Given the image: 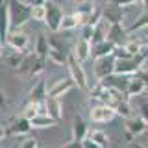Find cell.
Returning <instances> with one entry per match:
<instances>
[{
  "label": "cell",
  "mask_w": 148,
  "mask_h": 148,
  "mask_svg": "<svg viewBox=\"0 0 148 148\" xmlns=\"http://www.w3.org/2000/svg\"><path fill=\"white\" fill-rule=\"evenodd\" d=\"M9 18H11V30H21L32 18V6L22 0H8Z\"/></svg>",
  "instance_id": "1"
},
{
  "label": "cell",
  "mask_w": 148,
  "mask_h": 148,
  "mask_svg": "<svg viewBox=\"0 0 148 148\" xmlns=\"http://www.w3.org/2000/svg\"><path fill=\"white\" fill-rule=\"evenodd\" d=\"M17 72L22 74V76L37 78L39 74L45 72V61H43V58H39L35 52L24 54V59H22V63H21V67H18Z\"/></svg>",
  "instance_id": "2"
},
{
  "label": "cell",
  "mask_w": 148,
  "mask_h": 148,
  "mask_svg": "<svg viewBox=\"0 0 148 148\" xmlns=\"http://www.w3.org/2000/svg\"><path fill=\"white\" fill-rule=\"evenodd\" d=\"M67 67H69V74H71L69 78L74 82V85H76L78 89H87V85H89V82H87V74H85L82 63L76 59L74 54L67 56Z\"/></svg>",
  "instance_id": "3"
},
{
  "label": "cell",
  "mask_w": 148,
  "mask_h": 148,
  "mask_svg": "<svg viewBox=\"0 0 148 148\" xmlns=\"http://www.w3.org/2000/svg\"><path fill=\"white\" fill-rule=\"evenodd\" d=\"M146 130H148V124L141 115L139 117H130L124 120V137H126V141H133L135 137L143 135Z\"/></svg>",
  "instance_id": "4"
},
{
  "label": "cell",
  "mask_w": 148,
  "mask_h": 148,
  "mask_svg": "<svg viewBox=\"0 0 148 148\" xmlns=\"http://www.w3.org/2000/svg\"><path fill=\"white\" fill-rule=\"evenodd\" d=\"M6 46H9L11 50L21 54H28V46H30V37L26 32L22 30H11L6 39Z\"/></svg>",
  "instance_id": "5"
},
{
  "label": "cell",
  "mask_w": 148,
  "mask_h": 148,
  "mask_svg": "<svg viewBox=\"0 0 148 148\" xmlns=\"http://www.w3.org/2000/svg\"><path fill=\"white\" fill-rule=\"evenodd\" d=\"M63 18H65V13H63V9L59 8L58 4L46 2V18H45V22H46V26H48V30L59 32L61 30Z\"/></svg>",
  "instance_id": "6"
},
{
  "label": "cell",
  "mask_w": 148,
  "mask_h": 148,
  "mask_svg": "<svg viewBox=\"0 0 148 148\" xmlns=\"http://www.w3.org/2000/svg\"><path fill=\"white\" fill-rule=\"evenodd\" d=\"M115 63H117V58L115 56H106V58L95 59V67H92V72L98 80H104V78L115 74Z\"/></svg>",
  "instance_id": "7"
},
{
  "label": "cell",
  "mask_w": 148,
  "mask_h": 148,
  "mask_svg": "<svg viewBox=\"0 0 148 148\" xmlns=\"http://www.w3.org/2000/svg\"><path fill=\"white\" fill-rule=\"evenodd\" d=\"M89 117H91L92 122H96V124H108L117 117V113H115V109L108 104H96L95 108L91 109Z\"/></svg>",
  "instance_id": "8"
},
{
  "label": "cell",
  "mask_w": 148,
  "mask_h": 148,
  "mask_svg": "<svg viewBox=\"0 0 148 148\" xmlns=\"http://www.w3.org/2000/svg\"><path fill=\"white\" fill-rule=\"evenodd\" d=\"M139 69H143V65L135 58L117 59V63H115V74H120V76H135Z\"/></svg>",
  "instance_id": "9"
},
{
  "label": "cell",
  "mask_w": 148,
  "mask_h": 148,
  "mask_svg": "<svg viewBox=\"0 0 148 148\" xmlns=\"http://www.w3.org/2000/svg\"><path fill=\"white\" fill-rule=\"evenodd\" d=\"M72 87H76V85H74V82L71 78H61V80L54 82L52 85L48 87V96L50 98H61V96L67 95Z\"/></svg>",
  "instance_id": "10"
},
{
  "label": "cell",
  "mask_w": 148,
  "mask_h": 148,
  "mask_svg": "<svg viewBox=\"0 0 148 148\" xmlns=\"http://www.w3.org/2000/svg\"><path fill=\"white\" fill-rule=\"evenodd\" d=\"M9 32H11V18H9V8L6 0V2H0V41L6 43Z\"/></svg>",
  "instance_id": "11"
},
{
  "label": "cell",
  "mask_w": 148,
  "mask_h": 148,
  "mask_svg": "<svg viewBox=\"0 0 148 148\" xmlns=\"http://www.w3.org/2000/svg\"><path fill=\"white\" fill-rule=\"evenodd\" d=\"M132 76H120V74H111V76L104 78V80H98L104 87L108 89H113V91H126L128 87V82Z\"/></svg>",
  "instance_id": "12"
},
{
  "label": "cell",
  "mask_w": 148,
  "mask_h": 148,
  "mask_svg": "<svg viewBox=\"0 0 148 148\" xmlns=\"http://www.w3.org/2000/svg\"><path fill=\"white\" fill-rule=\"evenodd\" d=\"M6 130H8V135H28L30 130H32V122H30V119H26V117L21 115V117H17L9 124V128H6Z\"/></svg>",
  "instance_id": "13"
},
{
  "label": "cell",
  "mask_w": 148,
  "mask_h": 148,
  "mask_svg": "<svg viewBox=\"0 0 148 148\" xmlns=\"http://www.w3.org/2000/svg\"><path fill=\"white\" fill-rule=\"evenodd\" d=\"M67 56L63 50V46L59 41L50 39V52H48V59H52V63L56 65H67Z\"/></svg>",
  "instance_id": "14"
},
{
  "label": "cell",
  "mask_w": 148,
  "mask_h": 148,
  "mask_svg": "<svg viewBox=\"0 0 148 148\" xmlns=\"http://www.w3.org/2000/svg\"><path fill=\"white\" fill-rule=\"evenodd\" d=\"M46 98H48V87L45 85L43 80H37L35 85L32 87L30 91V96H28V102H34V104H41V102H45Z\"/></svg>",
  "instance_id": "15"
},
{
  "label": "cell",
  "mask_w": 148,
  "mask_h": 148,
  "mask_svg": "<svg viewBox=\"0 0 148 148\" xmlns=\"http://www.w3.org/2000/svg\"><path fill=\"white\" fill-rule=\"evenodd\" d=\"M128 30L124 28L122 24H111L109 26V32H108V41H111V43L115 45H124L128 41Z\"/></svg>",
  "instance_id": "16"
},
{
  "label": "cell",
  "mask_w": 148,
  "mask_h": 148,
  "mask_svg": "<svg viewBox=\"0 0 148 148\" xmlns=\"http://www.w3.org/2000/svg\"><path fill=\"white\" fill-rule=\"evenodd\" d=\"M115 48H117V45L106 39L104 43H100V45H95V46H92V50H91V58L100 59V58H106V56H113Z\"/></svg>",
  "instance_id": "17"
},
{
  "label": "cell",
  "mask_w": 148,
  "mask_h": 148,
  "mask_svg": "<svg viewBox=\"0 0 148 148\" xmlns=\"http://www.w3.org/2000/svg\"><path fill=\"white\" fill-rule=\"evenodd\" d=\"M91 50H92V45L89 43V41L80 39L76 43V46H74V56H76V59L80 63H85L87 59L91 58Z\"/></svg>",
  "instance_id": "18"
},
{
  "label": "cell",
  "mask_w": 148,
  "mask_h": 148,
  "mask_svg": "<svg viewBox=\"0 0 148 148\" xmlns=\"http://www.w3.org/2000/svg\"><path fill=\"white\" fill-rule=\"evenodd\" d=\"M122 8H117V6H109L108 9L102 11V18L108 21L109 24H122L124 21V13L120 11Z\"/></svg>",
  "instance_id": "19"
},
{
  "label": "cell",
  "mask_w": 148,
  "mask_h": 148,
  "mask_svg": "<svg viewBox=\"0 0 148 148\" xmlns=\"http://www.w3.org/2000/svg\"><path fill=\"white\" fill-rule=\"evenodd\" d=\"M87 133H89V126L85 124V120H83L80 115H76V117H74V124H72V139L83 141V139L87 137Z\"/></svg>",
  "instance_id": "20"
},
{
  "label": "cell",
  "mask_w": 148,
  "mask_h": 148,
  "mask_svg": "<svg viewBox=\"0 0 148 148\" xmlns=\"http://www.w3.org/2000/svg\"><path fill=\"white\" fill-rule=\"evenodd\" d=\"M146 91V85L143 83V80L139 76H132L128 82V87H126V95L132 98V96H141L143 92Z\"/></svg>",
  "instance_id": "21"
},
{
  "label": "cell",
  "mask_w": 148,
  "mask_h": 148,
  "mask_svg": "<svg viewBox=\"0 0 148 148\" xmlns=\"http://www.w3.org/2000/svg\"><path fill=\"white\" fill-rule=\"evenodd\" d=\"M45 104H46V111H48V117H52L54 120H61L63 117V109H61V102H59V98H46L45 100Z\"/></svg>",
  "instance_id": "22"
},
{
  "label": "cell",
  "mask_w": 148,
  "mask_h": 148,
  "mask_svg": "<svg viewBox=\"0 0 148 148\" xmlns=\"http://www.w3.org/2000/svg\"><path fill=\"white\" fill-rule=\"evenodd\" d=\"M111 108L115 109V113L122 119H130L132 117V106L128 104V98H120V100H115L111 102Z\"/></svg>",
  "instance_id": "23"
},
{
  "label": "cell",
  "mask_w": 148,
  "mask_h": 148,
  "mask_svg": "<svg viewBox=\"0 0 148 148\" xmlns=\"http://www.w3.org/2000/svg\"><path fill=\"white\" fill-rule=\"evenodd\" d=\"M48 52H50V39L45 37L43 34H39L35 39V54L45 59V58H48Z\"/></svg>",
  "instance_id": "24"
},
{
  "label": "cell",
  "mask_w": 148,
  "mask_h": 148,
  "mask_svg": "<svg viewBox=\"0 0 148 148\" xmlns=\"http://www.w3.org/2000/svg\"><path fill=\"white\" fill-rule=\"evenodd\" d=\"M30 122H32V128H39V130H43V128H52L58 124V120H54L52 117H48V115H35L34 119H30Z\"/></svg>",
  "instance_id": "25"
},
{
  "label": "cell",
  "mask_w": 148,
  "mask_h": 148,
  "mask_svg": "<svg viewBox=\"0 0 148 148\" xmlns=\"http://www.w3.org/2000/svg\"><path fill=\"white\" fill-rule=\"evenodd\" d=\"M143 28H148V9L145 13H141V15L137 17V21L132 22V26L126 28V30H128V34H135V32L143 30Z\"/></svg>",
  "instance_id": "26"
},
{
  "label": "cell",
  "mask_w": 148,
  "mask_h": 148,
  "mask_svg": "<svg viewBox=\"0 0 148 148\" xmlns=\"http://www.w3.org/2000/svg\"><path fill=\"white\" fill-rule=\"evenodd\" d=\"M87 137L92 139L95 143H98V145H102L104 148H108V146H109V137H108V133H104L102 130H89Z\"/></svg>",
  "instance_id": "27"
},
{
  "label": "cell",
  "mask_w": 148,
  "mask_h": 148,
  "mask_svg": "<svg viewBox=\"0 0 148 148\" xmlns=\"http://www.w3.org/2000/svg\"><path fill=\"white\" fill-rule=\"evenodd\" d=\"M95 9H96V6L91 2V0H83V2H80L76 8H74V13H80V15L87 17V15H91Z\"/></svg>",
  "instance_id": "28"
},
{
  "label": "cell",
  "mask_w": 148,
  "mask_h": 148,
  "mask_svg": "<svg viewBox=\"0 0 148 148\" xmlns=\"http://www.w3.org/2000/svg\"><path fill=\"white\" fill-rule=\"evenodd\" d=\"M22 59H24V54L15 52V50H11V54H8V56H6V63L9 65V67H13L15 71H18V67H21Z\"/></svg>",
  "instance_id": "29"
},
{
  "label": "cell",
  "mask_w": 148,
  "mask_h": 148,
  "mask_svg": "<svg viewBox=\"0 0 148 148\" xmlns=\"http://www.w3.org/2000/svg\"><path fill=\"white\" fill-rule=\"evenodd\" d=\"M124 46H126V50L130 52V56H137V54H141L143 50H145V45L141 43V41H135V39H128L126 43H124Z\"/></svg>",
  "instance_id": "30"
},
{
  "label": "cell",
  "mask_w": 148,
  "mask_h": 148,
  "mask_svg": "<svg viewBox=\"0 0 148 148\" xmlns=\"http://www.w3.org/2000/svg\"><path fill=\"white\" fill-rule=\"evenodd\" d=\"M22 117L26 119H34L35 115H39V104H34V102H24V108H22Z\"/></svg>",
  "instance_id": "31"
},
{
  "label": "cell",
  "mask_w": 148,
  "mask_h": 148,
  "mask_svg": "<svg viewBox=\"0 0 148 148\" xmlns=\"http://www.w3.org/2000/svg\"><path fill=\"white\" fill-rule=\"evenodd\" d=\"M32 18L45 22V18H46V4L45 6H32Z\"/></svg>",
  "instance_id": "32"
},
{
  "label": "cell",
  "mask_w": 148,
  "mask_h": 148,
  "mask_svg": "<svg viewBox=\"0 0 148 148\" xmlns=\"http://www.w3.org/2000/svg\"><path fill=\"white\" fill-rule=\"evenodd\" d=\"M100 21H102V11L95 9L91 15H87V17H85V26H96Z\"/></svg>",
  "instance_id": "33"
},
{
  "label": "cell",
  "mask_w": 148,
  "mask_h": 148,
  "mask_svg": "<svg viewBox=\"0 0 148 148\" xmlns=\"http://www.w3.org/2000/svg\"><path fill=\"white\" fill-rule=\"evenodd\" d=\"M92 35H95V26H82V32H80V39L83 41H92Z\"/></svg>",
  "instance_id": "34"
},
{
  "label": "cell",
  "mask_w": 148,
  "mask_h": 148,
  "mask_svg": "<svg viewBox=\"0 0 148 148\" xmlns=\"http://www.w3.org/2000/svg\"><path fill=\"white\" fill-rule=\"evenodd\" d=\"M18 148H39V141L35 137H24Z\"/></svg>",
  "instance_id": "35"
},
{
  "label": "cell",
  "mask_w": 148,
  "mask_h": 148,
  "mask_svg": "<svg viewBox=\"0 0 148 148\" xmlns=\"http://www.w3.org/2000/svg\"><path fill=\"white\" fill-rule=\"evenodd\" d=\"M113 56H115L117 59H128V58H132V56H130V52L126 50V46H124V45H119L117 48H115Z\"/></svg>",
  "instance_id": "36"
},
{
  "label": "cell",
  "mask_w": 148,
  "mask_h": 148,
  "mask_svg": "<svg viewBox=\"0 0 148 148\" xmlns=\"http://www.w3.org/2000/svg\"><path fill=\"white\" fill-rule=\"evenodd\" d=\"M139 115H141V117L146 120V124H148V98H143L141 102H139Z\"/></svg>",
  "instance_id": "37"
},
{
  "label": "cell",
  "mask_w": 148,
  "mask_h": 148,
  "mask_svg": "<svg viewBox=\"0 0 148 148\" xmlns=\"http://www.w3.org/2000/svg\"><path fill=\"white\" fill-rule=\"evenodd\" d=\"M141 2V0H109V6H117V8H126V6H133V4Z\"/></svg>",
  "instance_id": "38"
},
{
  "label": "cell",
  "mask_w": 148,
  "mask_h": 148,
  "mask_svg": "<svg viewBox=\"0 0 148 148\" xmlns=\"http://www.w3.org/2000/svg\"><path fill=\"white\" fill-rule=\"evenodd\" d=\"M82 145H83V148H104L102 145H98V143H95L92 139H89V137H85L82 141Z\"/></svg>",
  "instance_id": "39"
},
{
  "label": "cell",
  "mask_w": 148,
  "mask_h": 148,
  "mask_svg": "<svg viewBox=\"0 0 148 148\" xmlns=\"http://www.w3.org/2000/svg\"><path fill=\"white\" fill-rule=\"evenodd\" d=\"M135 76H139L143 80V83L146 85V89H148V69L146 67H143V69H139V72L135 74Z\"/></svg>",
  "instance_id": "40"
},
{
  "label": "cell",
  "mask_w": 148,
  "mask_h": 148,
  "mask_svg": "<svg viewBox=\"0 0 148 148\" xmlns=\"http://www.w3.org/2000/svg\"><path fill=\"white\" fill-rule=\"evenodd\" d=\"M59 148H83V145H82V141L71 139L69 143H65V145H63V146H59Z\"/></svg>",
  "instance_id": "41"
},
{
  "label": "cell",
  "mask_w": 148,
  "mask_h": 148,
  "mask_svg": "<svg viewBox=\"0 0 148 148\" xmlns=\"http://www.w3.org/2000/svg\"><path fill=\"white\" fill-rule=\"evenodd\" d=\"M8 104H6V95H4V91L0 89V109H6Z\"/></svg>",
  "instance_id": "42"
},
{
  "label": "cell",
  "mask_w": 148,
  "mask_h": 148,
  "mask_svg": "<svg viewBox=\"0 0 148 148\" xmlns=\"http://www.w3.org/2000/svg\"><path fill=\"white\" fill-rule=\"evenodd\" d=\"M46 2H50V0H28L30 6H45Z\"/></svg>",
  "instance_id": "43"
},
{
  "label": "cell",
  "mask_w": 148,
  "mask_h": 148,
  "mask_svg": "<svg viewBox=\"0 0 148 148\" xmlns=\"http://www.w3.org/2000/svg\"><path fill=\"white\" fill-rule=\"evenodd\" d=\"M4 137H8V130L4 128V126H0V141H2Z\"/></svg>",
  "instance_id": "44"
},
{
  "label": "cell",
  "mask_w": 148,
  "mask_h": 148,
  "mask_svg": "<svg viewBox=\"0 0 148 148\" xmlns=\"http://www.w3.org/2000/svg\"><path fill=\"white\" fill-rule=\"evenodd\" d=\"M4 48H6V43L0 41V56H4Z\"/></svg>",
  "instance_id": "45"
},
{
  "label": "cell",
  "mask_w": 148,
  "mask_h": 148,
  "mask_svg": "<svg viewBox=\"0 0 148 148\" xmlns=\"http://www.w3.org/2000/svg\"><path fill=\"white\" fill-rule=\"evenodd\" d=\"M141 43H143V45H145L146 48H148V35H146V37H143V41H141Z\"/></svg>",
  "instance_id": "46"
},
{
  "label": "cell",
  "mask_w": 148,
  "mask_h": 148,
  "mask_svg": "<svg viewBox=\"0 0 148 148\" xmlns=\"http://www.w3.org/2000/svg\"><path fill=\"white\" fill-rule=\"evenodd\" d=\"M141 4H143V6H145V8L148 9V0H141Z\"/></svg>",
  "instance_id": "47"
},
{
  "label": "cell",
  "mask_w": 148,
  "mask_h": 148,
  "mask_svg": "<svg viewBox=\"0 0 148 148\" xmlns=\"http://www.w3.org/2000/svg\"><path fill=\"white\" fill-rule=\"evenodd\" d=\"M0 2H6V0H0Z\"/></svg>",
  "instance_id": "48"
},
{
  "label": "cell",
  "mask_w": 148,
  "mask_h": 148,
  "mask_svg": "<svg viewBox=\"0 0 148 148\" xmlns=\"http://www.w3.org/2000/svg\"><path fill=\"white\" fill-rule=\"evenodd\" d=\"M22 2H28V0H22Z\"/></svg>",
  "instance_id": "49"
},
{
  "label": "cell",
  "mask_w": 148,
  "mask_h": 148,
  "mask_svg": "<svg viewBox=\"0 0 148 148\" xmlns=\"http://www.w3.org/2000/svg\"><path fill=\"white\" fill-rule=\"evenodd\" d=\"M146 69H148V63H146Z\"/></svg>",
  "instance_id": "50"
},
{
  "label": "cell",
  "mask_w": 148,
  "mask_h": 148,
  "mask_svg": "<svg viewBox=\"0 0 148 148\" xmlns=\"http://www.w3.org/2000/svg\"><path fill=\"white\" fill-rule=\"evenodd\" d=\"M0 148H2V146H0Z\"/></svg>",
  "instance_id": "51"
}]
</instances>
